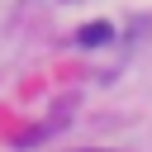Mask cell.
I'll return each instance as SVG.
<instances>
[{
    "instance_id": "6da1fadb",
    "label": "cell",
    "mask_w": 152,
    "mask_h": 152,
    "mask_svg": "<svg viewBox=\"0 0 152 152\" xmlns=\"http://www.w3.org/2000/svg\"><path fill=\"white\" fill-rule=\"evenodd\" d=\"M109 33H114V28H109V24H104V19H100V24H86V28H81V33H76V38H81V43H86V48H95V43H104V38H109Z\"/></svg>"
}]
</instances>
